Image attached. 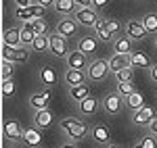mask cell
I'll list each match as a JSON object with an SVG mask.
<instances>
[{"instance_id": "obj_38", "label": "cell", "mask_w": 157, "mask_h": 148, "mask_svg": "<svg viewBox=\"0 0 157 148\" xmlns=\"http://www.w3.org/2000/svg\"><path fill=\"white\" fill-rule=\"evenodd\" d=\"M107 27H109V31L113 34V38H117V36H120V31H121L120 21H115V19H107Z\"/></svg>"}, {"instance_id": "obj_3", "label": "cell", "mask_w": 157, "mask_h": 148, "mask_svg": "<svg viewBox=\"0 0 157 148\" xmlns=\"http://www.w3.org/2000/svg\"><path fill=\"white\" fill-rule=\"evenodd\" d=\"M73 17H75V21H78V23L84 25V27H94L97 21L101 19L94 6H78V11H75Z\"/></svg>"}, {"instance_id": "obj_9", "label": "cell", "mask_w": 157, "mask_h": 148, "mask_svg": "<svg viewBox=\"0 0 157 148\" xmlns=\"http://www.w3.org/2000/svg\"><path fill=\"white\" fill-rule=\"evenodd\" d=\"M44 6H40V4H27V6H19L15 15H17V19H21V21H32V19H36V17H42L44 15Z\"/></svg>"}, {"instance_id": "obj_27", "label": "cell", "mask_w": 157, "mask_h": 148, "mask_svg": "<svg viewBox=\"0 0 157 148\" xmlns=\"http://www.w3.org/2000/svg\"><path fill=\"white\" fill-rule=\"evenodd\" d=\"M143 102H145V96H143L140 92H136V90H134L132 94L126 98V106H128V109H130L132 113H136L138 109H143V106H145Z\"/></svg>"}, {"instance_id": "obj_39", "label": "cell", "mask_w": 157, "mask_h": 148, "mask_svg": "<svg viewBox=\"0 0 157 148\" xmlns=\"http://www.w3.org/2000/svg\"><path fill=\"white\" fill-rule=\"evenodd\" d=\"M55 2H57V0H36V4L44 6V9H48V6H55Z\"/></svg>"}, {"instance_id": "obj_47", "label": "cell", "mask_w": 157, "mask_h": 148, "mask_svg": "<svg viewBox=\"0 0 157 148\" xmlns=\"http://www.w3.org/2000/svg\"><path fill=\"white\" fill-rule=\"evenodd\" d=\"M155 50H157V40H155Z\"/></svg>"}, {"instance_id": "obj_31", "label": "cell", "mask_w": 157, "mask_h": 148, "mask_svg": "<svg viewBox=\"0 0 157 148\" xmlns=\"http://www.w3.org/2000/svg\"><path fill=\"white\" fill-rule=\"evenodd\" d=\"M140 21L145 25L147 34H157V13H147Z\"/></svg>"}, {"instance_id": "obj_46", "label": "cell", "mask_w": 157, "mask_h": 148, "mask_svg": "<svg viewBox=\"0 0 157 148\" xmlns=\"http://www.w3.org/2000/svg\"><path fill=\"white\" fill-rule=\"evenodd\" d=\"M107 148H121V146H120V144H109Z\"/></svg>"}, {"instance_id": "obj_16", "label": "cell", "mask_w": 157, "mask_h": 148, "mask_svg": "<svg viewBox=\"0 0 157 148\" xmlns=\"http://www.w3.org/2000/svg\"><path fill=\"white\" fill-rule=\"evenodd\" d=\"M155 119V111L151 109V106H143V109H138V111L132 115V123L134 125H147Z\"/></svg>"}, {"instance_id": "obj_10", "label": "cell", "mask_w": 157, "mask_h": 148, "mask_svg": "<svg viewBox=\"0 0 157 148\" xmlns=\"http://www.w3.org/2000/svg\"><path fill=\"white\" fill-rule=\"evenodd\" d=\"M78 25H80V23L75 21L73 15H65L59 23H57V31H59L61 36H65V38H73V36H75V31H78Z\"/></svg>"}, {"instance_id": "obj_43", "label": "cell", "mask_w": 157, "mask_h": 148, "mask_svg": "<svg viewBox=\"0 0 157 148\" xmlns=\"http://www.w3.org/2000/svg\"><path fill=\"white\" fill-rule=\"evenodd\" d=\"M78 6H92V0H75Z\"/></svg>"}, {"instance_id": "obj_23", "label": "cell", "mask_w": 157, "mask_h": 148, "mask_svg": "<svg viewBox=\"0 0 157 148\" xmlns=\"http://www.w3.org/2000/svg\"><path fill=\"white\" fill-rule=\"evenodd\" d=\"M94 34H97V38L101 40V42H111V40H113V34L109 31V27H107V19H98L97 21Z\"/></svg>"}, {"instance_id": "obj_1", "label": "cell", "mask_w": 157, "mask_h": 148, "mask_svg": "<svg viewBox=\"0 0 157 148\" xmlns=\"http://www.w3.org/2000/svg\"><path fill=\"white\" fill-rule=\"evenodd\" d=\"M59 127L67 134V138H71L73 142H80V140H84L90 134V127L82 119H78V117H67V119L59 121Z\"/></svg>"}, {"instance_id": "obj_29", "label": "cell", "mask_w": 157, "mask_h": 148, "mask_svg": "<svg viewBox=\"0 0 157 148\" xmlns=\"http://www.w3.org/2000/svg\"><path fill=\"white\" fill-rule=\"evenodd\" d=\"M55 9H57V13H61V15H75L78 4H75V0H57V2H55Z\"/></svg>"}, {"instance_id": "obj_8", "label": "cell", "mask_w": 157, "mask_h": 148, "mask_svg": "<svg viewBox=\"0 0 157 148\" xmlns=\"http://www.w3.org/2000/svg\"><path fill=\"white\" fill-rule=\"evenodd\" d=\"M65 63H67V67L69 69H88V54H84L80 48H75V50H69V54L65 56Z\"/></svg>"}, {"instance_id": "obj_45", "label": "cell", "mask_w": 157, "mask_h": 148, "mask_svg": "<svg viewBox=\"0 0 157 148\" xmlns=\"http://www.w3.org/2000/svg\"><path fill=\"white\" fill-rule=\"evenodd\" d=\"M61 148H78V146L71 144V142H65V144H61Z\"/></svg>"}, {"instance_id": "obj_41", "label": "cell", "mask_w": 157, "mask_h": 148, "mask_svg": "<svg viewBox=\"0 0 157 148\" xmlns=\"http://www.w3.org/2000/svg\"><path fill=\"white\" fill-rule=\"evenodd\" d=\"M149 134H153V136H157V117L149 123Z\"/></svg>"}, {"instance_id": "obj_33", "label": "cell", "mask_w": 157, "mask_h": 148, "mask_svg": "<svg viewBox=\"0 0 157 148\" xmlns=\"http://www.w3.org/2000/svg\"><path fill=\"white\" fill-rule=\"evenodd\" d=\"M115 75V79L117 81H132V77H134V67L130 65V67H124L121 71H117V73H113Z\"/></svg>"}, {"instance_id": "obj_42", "label": "cell", "mask_w": 157, "mask_h": 148, "mask_svg": "<svg viewBox=\"0 0 157 148\" xmlns=\"http://www.w3.org/2000/svg\"><path fill=\"white\" fill-rule=\"evenodd\" d=\"M149 73H151V79H153V81L157 84V63L153 65V67H151V71H149Z\"/></svg>"}, {"instance_id": "obj_20", "label": "cell", "mask_w": 157, "mask_h": 148, "mask_svg": "<svg viewBox=\"0 0 157 148\" xmlns=\"http://www.w3.org/2000/svg\"><path fill=\"white\" fill-rule=\"evenodd\" d=\"M78 48L82 50L84 54H94L98 48V38L97 34L94 36H84V38H80L78 40Z\"/></svg>"}, {"instance_id": "obj_37", "label": "cell", "mask_w": 157, "mask_h": 148, "mask_svg": "<svg viewBox=\"0 0 157 148\" xmlns=\"http://www.w3.org/2000/svg\"><path fill=\"white\" fill-rule=\"evenodd\" d=\"M2 94L6 98H11L13 94H15V81L13 79H2Z\"/></svg>"}, {"instance_id": "obj_4", "label": "cell", "mask_w": 157, "mask_h": 148, "mask_svg": "<svg viewBox=\"0 0 157 148\" xmlns=\"http://www.w3.org/2000/svg\"><path fill=\"white\" fill-rule=\"evenodd\" d=\"M29 59V52L25 50V46H2V61H13V63H25Z\"/></svg>"}, {"instance_id": "obj_7", "label": "cell", "mask_w": 157, "mask_h": 148, "mask_svg": "<svg viewBox=\"0 0 157 148\" xmlns=\"http://www.w3.org/2000/svg\"><path fill=\"white\" fill-rule=\"evenodd\" d=\"M124 96H121L120 92H111V94H105V98H103V109L107 115H117L121 111V106H124Z\"/></svg>"}, {"instance_id": "obj_26", "label": "cell", "mask_w": 157, "mask_h": 148, "mask_svg": "<svg viewBox=\"0 0 157 148\" xmlns=\"http://www.w3.org/2000/svg\"><path fill=\"white\" fill-rule=\"evenodd\" d=\"M2 42L4 44H9V46H23L21 44V29H6L4 34H2Z\"/></svg>"}, {"instance_id": "obj_30", "label": "cell", "mask_w": 157, "mask_h": 148, "mask_svg": "<svg viewBox=\"0 0 157 148\" xmlns=\"http://www.w3.org/2000/svg\"><path fill=\"white\" fill-rule=\"evenodd\" d=\"M32 50H34V52H46V50H50V40H48V36H46V34L36 36L34 44H32Z\"/></svg>"}, {"instance_id": "obj_36", "label": "cell", "mask_w": 157, "mask_h": 148, "mask_svg": "<svg viewBox=\"0 0 157 148\" xmlns=\"http://www.w3.org/2000/svg\"><path fill=\"white\" fill-rule=\"evenodd\" d=\"M13 61H2V69H0V75H2V79H13V73H15V69H13Z\"/></svg>"}, {"instance_id": "obj_28", "label": "cell", "mask_w": 157, "mask_h": 148, "mask_svg": "<svg viewBox=\"0 0 157 148\" xmlns=\"http://www.w3.org/2000/svg\"><path fill=\"white\" fill-rule=\"evenodd\" d=\"M69 96H71V100H75V102H80V100H84L86 96H90V88L86 86V84L69 86Z\"/></svg>"}, {"instance_id": "obj_32", "label": "cell", "mask_w": 157, "mask_h": 148, "mask_svg": "<svg viewBox=\"0 0 157 148\" xmlns=\"http://www.w3.org/2000/svg\"><path fill=\"white\" fill-rule=\"evenodd\" d=\"M134 148H157V140L153 134H149V136H143L138 142H136V146Z\"/></svg>"}, {"instance_id": "obj_34", "label": "cell", "mask_w": 157, "mask_h": 148, "mask_svg": "<svg viewBox=\"0 0 157 148\" xmlns=\"http://www.w3.org/2000/svg\"><path fill=\"white\" fill-rule=\"evenodd\" d=\"M29 23H32V27H34V31H36L38 36H42V34H46V31H48V25H46V21H42V17L32 19Z\"/></svg>"}, {"instance_id": "obj_25", "label": "cell", "mask_w": 157, "mask_h": 148, "mask_svg": "<svg viewBox=\"0 0 157 148\" xmlns=\"http://www.w3.org/2000/svg\"><path fill=\"white\" fill-rule=\"evenodd\" d=\"M36 31H34V27L29 21H23V27H21V44L23 46H29L32 48V44H34V40H36Z\"/></svg>"}, {"instance_id": "obj_11", "label": "cell", "mask_w": 157, "mask_h": 148, "mask_svg": "<svg viewBox=\"0 0 157 148\" xmlns=\"http://www.w3.org/2000/svg\"><path fill=\"white\" fill-rule=\"evenodd\" d=\"M50 98H52V90H50V88H44L42 94H32V96H29V106H32L34 111L48 109Z\"/></svg>"}, {"instance_id": "obj_40", "label": "cell", "mask_w": 157, "mask_h": 148, "mask_svg": "<svg viewBox=\"0 0 157 148\" xmlns=\"http://www.w3.org/2000/svg\"><path fill=\"white\" fill-rule=\"evenodd\" d=\"M109 4V0H92V6L94 9H105Z\"/></svg>"}, {"instance_id": "obj_13", "label": "cell", "mask_w": 157, "mask_h": 148, "mask_svg": "<svg viewBox=\"0 0 157 148\" xmlns=\"http://www.w3.org/2000/svg\"><path fill=\"white\" fill-rule=\"evenodd\" d=\"M4 138L9 140V142H21L23 140V129H21V125L17 123V121H4Z\"/></svg>"}, {"instance_id": "obj_24", "label": "cell", "mask_w": 157, "mask_h": 148, "mask_svg": "<svg viewBox=\"0 0 157 148\" xmlns=\"http://www.w3.org/2000/svg\"><path fill=\"white\" fill-rule=\"evenodd\" d=\"M40 84L44 88H52L57 84V73L52 67H42L40 69Z\"/></svg>"}, {"instance_id": "obj_21", "label": "cell", "mask_w": 157, "mask_h": 148, "mask_svg": "<svg viewBox=\"0 0 157 148\" xmlns=\"http://www.w3.org/2000/svg\"><path fill=\"white\" fill-rule=\"evenodd\" d=\"M132 38L130 36H120L113 40V52L115 54H130L132 52Z\"/></svg>"}, {"instance_id": "obj_12", "label": "cell", "mask_w": 157, "mask_h": 148, "mask_svg": "<svg viewBox=\"0 0 157 148\" xmlns=\"http://www.w3.org/2000/svg\"><path fill=\"white\" fill-rule=\"evenodd\" d=\"M126 36H130L132 40H136V42H140V40H145L149 34H147V29H145V25H143V21H128L126 23Z\"/></svg>"}, {"instance_id": "obj_2", "label": "cell", "mask_w": 157, "mask_h": 148, "mask_svg": "<svg viewBox=\"0 0 157 148\" xmlns=\"http://www.w3.org/2000/svg\"><path fill=\"white\" fill-rule=\"evenodd\" d=\"M50 40V54H55V56H59V59H65L67 54H69V46H67V38L65 36H61L59 31L55 29L52 34L48 36Z\"/></svg>"}, {"instance_id": "obj_17", "label": "cell", "mask_w": 157, "mask_h": 148, "mask_svg": "<svg viewBox=\"0 0 157 148\" xmlns=\"http://www.w3.org/2000/svg\"><path fill=\"white\" fill-rule=\"evenodd\" d=\"M86 79H88V71H84V69H69L67 67V71H65V84L67 86L86 84Z\"/></svg>"}, {"instance_id": "obj_18", "label": "cell", "mask_w": 157, "mask_h": 148, "mask_svg": "<svg viewBox=\"0 0 157 148\" xmlns=\"http://www.w3.org/2000/svg\"><path fill=\"white\" fill-rule=\"evenodd\" d=\"M78 111H80V115H84V117L94 115V113L98 111V100L94 98V96H86L84 100L78 102Z\"/></svg>"}, {"instance_id": "obj_6", "label": "cell", "mask_w": 157, "mask_h": 148, "mask_svg": "<svg viewBox=\"0 0 157 148\" xmlns=\"http://www.w3.org/2000/svg\"><path fill=\"white\" fill-rule=\"evenodd\" d=\"M90 138L101 146H109L111 144V127L107 123H94L90 127Z\"/></svg>"}, {"instance_id": "obj_5", "label": "cell", "mask_w": 157, "mask_h": 148, "mask_svg": "<svg viewBox=\"0 0 157 148\" xmlns=\"http://www.w3.org/2000/svg\"><path fill=\"white\" fill-rule=\"evenodd\" d=\"M86 71H88V77H90L92 81H103V79L107 77V73L111 71V69H109V61L97 59V61H92L88 65Z\"/></svg>"}, {"instance_id": "obj_14", "label": "cell", "mask_w": 157, "mask_h": 148, "mask_svg": "<svg viewBox=\"0 0 157 148\" xmlns=\"http://www.w3.org/2000/svg\"><path fill=\"white\" fill-rule=\"evenodd\" d=\"M42 142V129L32 125V127H25L23 129V144H27L29 148H38Z\"/></svg>"}, {"instance_id": "obj_44", "label": "cell", "mask_w": 157, "mask_h": 148, "mask_svg": "<svg viewBox=\"0 0 157 148\" xmlns=\"http://www.w3.org/2000/svg\"><path fill=\"white\" fill-rule=\"evenodd\" d=\"M15 2H17V4H19V6H27V4H29V2H32V0H15Z\"/></svg>"}, {"instance_id": "obj_15", "label": "cell", "mask_w": 157, "mask_h": 148, "mask_svg": "<svg viewBox=\"0 0 157 148\" xmlns=\"http://www.w3.org/2000/svg\"><path fill=\"white\" fill-rule=\"evenodd\" d=\"M128 59H130V65H132L134 69H151V67H153L149 54L140 52V50H132V52L128 54Z\"/></svg>"}, {"instance_id": "obj_22", "label": "cell", "mask_w": 157, "mask_h": 148, "mask_svg": "<svg viewBox=\"0 0 157 148\" xmlns=\"http://www.w3.org/2000/svg\"><path fill=\"white\" fill-rule=\"evenodd\" d=\"M124 67H130V59H128V54H113V56L109 59V69H111L113 73L121 71Z\"/></svg>"}, {"instance_id": "obj_35", "label": "cell", "mask_w": 157, "mask_h": 148, "mask_svg": "<svg viewBox=\"0 0 157 148\" xmlns=\"http://www.w3.org/2000/svg\"><path fill=\"white\" fill-rule=\"evenodd\" d=\"M115 92H120L124 98H128L134 92V84L132 81H117V90H115Z\"/></svg>"}, {"instance_id": "obj_19", "label": "cell", "mask_w": 157, "mask_h": 148, "mask_svg": "<svg viewBox=\"0 0 157 148\" xmlns=\"http://www.w3.org/2000/svg\"><path fill=\"white\" fill-rule=\"evenodd\" d=\"M52 121H55V117H52V111H50V109L36 111V115H34V125H36V127H40V129L50 127V125H52Z\"/></svg>"}]
</instances>
